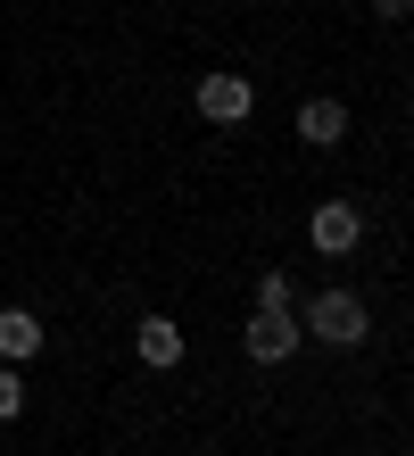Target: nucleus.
<instances>
[{
    "label": "nucleus",
    "instance_id": "2",
    "mask_svg": "<svg viewBox=\"0 0 414 456\" xmlns=\"http://www.w3.org/2000/svg\"><path fill=\"white\" fill-rule=\"evenodd\" d=\"M298 307H257L248 315V332H240V348H248V365H290L298 357Z\"/></svg>",
    "mask_w": 414,
    "mask_h": 456
},
{
    "label": "nucleus",
    "instance_id": "10",
    "mask_svg": "<svg viewBox=\"0 0 414 456\" xmlns=\"http://www.w3.org/2000/svg\"><path fill=\"white\" fill-rule=\"evenodd\" d=\"M373 17H381V25H398V17H414V0H373Z\"/></svg>",
    "mask_w": 414,
    "mask_h": 456
},
{
    "label": "nucleus",
    "instance_id": "3",
    "mask_svg": "<svg viewBox=\"0 0 414 456\" xmlns=\"http://www.w3.org/2000/svg\"><path fill=\"white\" fill-rule=\"evenodd\" d=\"M199 117L207 125H248L257 117V84H248V75H199Z\"/></svg>",
    "mask_w": 414,
    "mask_h": 456
},
{
    "label": "nucleus",
    "instance_id": "8",
    "mask_svg": "<svg viewBox=\"0 0 414 456\" xmlns=\"http://www.w3.org/2000/svg\"><path fill=\"white\" fill-rule=\"evenodd\" d=\"M298 290H290V274H257V307H290Z\"/></svg>",
    "mask_w": 414,
    "mask_h": 456
},
{
    "label": "nucleus",
    "instance_id": "1",
    "mask_svg": "<svg viewBox=\"0 0 414 456\" xmlns=\"http://www.w3.org/2000/svg\"><path fill=\"white\" fill-rule=\"evenodd\" d=\"M298 332H315L323 348H356V340L373 332V315H365L356 290H315V299L298 307Z\"/></svg>",
    "mask_w": 414,
    "mask_h": 456
},
{
    "label": "nucleus",
    "instance_id": "9",
    "mask_svg": "<svg viewBox=\"0 0 414 456\" xmlns=\"http://www.w3.org/2000/svg\"><path fill=\"white\" fill-rule=\"evenodd\" d=\"M25 415V382H17V373H0V423H17Z\"/></svg>",
    "mask_w": 414,
    "mask_h": 456
},
{
    "label": "nucleus",
    "instance_id": "6",
    "mask_svg": "<svg viewBox=\"0 0 414 456\" xmlns=\"http://www.w3.org/2000/svg\"><path fill=\"white\" fill-rule=\"evenodd\" d=\"M133 348H142V365H183V324L175 315H142V324H133Z\"/></svg>",
    "mask_w": 414,
    "mask_h": 456
},
{
    "label": "nucleus",
    "instance_id": "5",
    "mask_svg": "<svg viewBox=\"0 0 414 456\" xmlns=\"http://www.w3.org/2000/svg\"><path fill=\"white\" fill-rule=\"evenodd\" d=\"M290 133H298V142H307V150H340L348 142V109H340V100H298V117H290Z\"/></svg>",
    "mask_w": 414,
    "mask_h": 456
},
{
    "label": "nucleus",
    "instance_id": "4",
    "mask_svg": "<svg viewBox=\"0 0 414 456\" xmlns=\"http://www.w3.org/2000/svg\"><path fill=\"white\" fill-rule=\"evenodd\" d=\"M307 240H315L323 257H348L356 240H365V216H356L348 200H315V216H307Z\"/></svg>",
    "mask_w": 414,
    "mask_h": 456
},
{
    "label": "nucleus",
    "instance_id": "7",
    "mask_svg": "<svg viewBox=\"0 0 414 456\" xmlns=\"http://www.w3.org/2000/svg\"><path fill=\"white\" fill-rule=\"evenodd\" d=\"M42 315L34 307H0V357H9V365H25V357H42Z\"/></svg>",
    "mask_w": 414,
    "mask_h": 456
}]
</instances>
